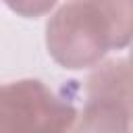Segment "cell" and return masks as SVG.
Instances as JSON below:
<instances>
[{
	"label": "cell",
	"instance_id": "1",
	"mask_svg": "<svg viewBox=\"0 0 133 133\" xmlns=\"http://www.w3.org/2000/svg\"><path fill=\"white\" fill-rule=\"evenodd\" d=\"M46 46L54 62L77 71L96 66L108 50H114V37L96 0H69L50 17Z\"/></svg>",
	"mask_w": 133,
	"mask_h": 133
},
{
	"label": "cell",
	"instance_id": "2",
	"mask_svg": "<svg viewBox=\"0 0 133 133\" xmlns=\"http://www.w3.org/2000/svg\"><path fill=\"white\" fill-rule=\"evenodd\" d=\"M77 112L37 79L0 85V133H73Z\"/></svg>",
	"mask_w": 133,
	"mask_h": 133
},
{
	"label": "cell",
	"instance_id": "3",
	"mask_svg": "<svg viewBox=\"0 0 133 133\" xmlns=\"http://www.w3.org/2000/svg\"><path fill=\"white\" fill-rule=\"evenodd\" d=\"M133 121V73L127 60H106L87 79V102L73 133H129Z\"/></svg>",
	"mask_w": 133,
	"mask_h": 133
},
{
	"label": "cell",
	"instance_id": "4",
	"mask_svg": "<svg viewBox=\"0 0 133 133\" xmlns=\"http://www.w3.org/2000/svg\"><path fill=\"white\" fill-rule=\"evenodd\" d=\"M104 10L112 37L114 50H121L133 42V0H96Z\"/></svg>",
	"mask_w": 133,
	"mask_h": 133
},
{
	"label": "cell",
	"instance_id": "5",
	"mask_svg": "<svg viewBox=\"0 0 133 133\" xmlns=\"http://www.w3.org/2000/svg\"><path fill=\"white\" fill-rule=\"evenodd\" d=\"M4 2L10 10H15L21 17H27V19L42 17V15L50 12L56 4V0H4Z\"/></svg>",
	"mask_w": 133,
	"mask_h": 133
},
{
	"label": "cell",
	"instance_id": "6",
	"mask_svg": "<svg viewBox=\"0 0 133 133\" xmlns=\"http://www.w3.org/2000/svg\"><path fill=\"white\" fill-rule=\"evenodd\" d=\"M127 64H129V69H131V73H133V42H131V50H129V58H127Z\"/></svg>",
	"mask_w": 133,
	"mask_h": 133
}]
</instances>
